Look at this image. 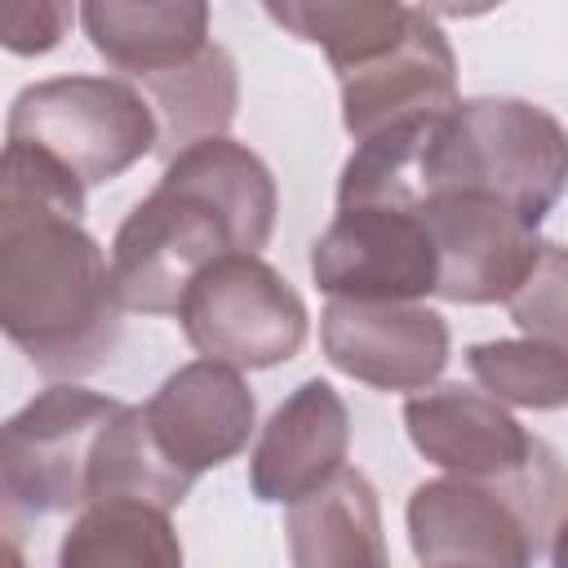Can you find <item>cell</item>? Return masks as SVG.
<instances>
[{
  "mask_svg": "<svg viewBox=\"0 0 568 568\" xmlns=\"http://www.w3.org/2000/svg\"><path fill=\"white\" fill-rule=\"evenodd\" d=\"M9 568H22V559H18V546H9Z\"/></svg>",
  "mask_w": 568,
  "mask_h": 568,
  "instance_id": "obj_25",
  "label": "cell"
},
{
  "mask_svg": "<svg viewBox=\"0 0 568 568\" xmlns=\"http://www.w3.org/2000/svg\"><path fill=\"white\" fill-rule=\"evenodd\" d=\"M550 564H555V568H568V515L559 519V528H555V537H550Z\"/></svg>",
  "mask_w": 568,
  "mask_h": 568,
  "instance_id": "obj_24",
  "label": "cell"
},
{
  "mask_svg": "<svg viewBox=\"0 0 568 568\" xmlns=\"http://www.w3.org/2000/svg\"><path fill=\"white\" fill-rule=\"evenodd\" d=\"M71 22L67 4H49V0H9L0 4V40L13 53H44L62 40V27Z\"/></svg>",
  "mask_w": 568,
  "mask_h": 568,
  "instance_id": "obj_23",
  "label": "cell"
},
{
  "mask_svg": "<svg viewBox=\"0 0 568 568\" xmlns=\"http://www.w3.org/2000/svg\"><path fill=\"white\" fill-rule=\"evenodd\" d=\"M195 479H186L151 439L142 404L129 408L102 430L98 453H93V475H89V501H111V497H129V501H146L160 510H173Z\"/></svg>",
  "mask_w": 568,
  "mask_h": 568,
  "instance_id": "obj_19",
  "label": "cell"
},
{
  "mask_svg": "<svg viewBox=\"0 0 568 568\" xmlns=\"http://www.w3.org/2000/svg\"><path fill=\"white\" fill-rule=\"evenodd\" d=\"M124 413L120 399L49 386L0 435V493L9 515H62L89 506V475L102 430Z\"/></svg>",
  "mask_w": 568,
  "mask_h": 568,
  "instance_id": "obj_6",
  "label": "cell"
},
{
  "mask_svg": "<svg viewBox=\"0 0 568 568\" xmlns=\"http://www.w3.org/2000/svg\"><path fill=\"white\" fill-rule=\"evenodd\" d=\"M311 275L333 302H417L439 288V253L422 213L359 204L315 240Z\"/></svg>",
  "mask_w": 568,
  "mask_h": 568,
  "instance_id": "obj_8",
  "label": "cell"
},
{
  "mask_svg": "<svg viewBox=\"0 0 568 568\" xmlns=\"http://www.w3.org/2000/svg\"><path fill=\"white\" fill-rule=\"evenodd\" d=\"M337 80H342V124L355 142H364L399 120L439 115V111L457 106L453 49H448L444 31L422 9L413 13L408 36L390 53H382L355 71H342Z\"/></svg>",
  "mask_w": 568,
  "mask_h": 568,
  "instance_id": "obj_13",
  "label": "cell"
},
{
  "mask_svg": "<svg viewBox=\"0 0 568 568\" xmlns=\"http://www.w3.org/2000/svg\"><path fill=\"white\" fill-rule=\"evenodd\" d=\"M404 422L426 462L444 466L448 475L479 479V484L515 475L541 444L506 413V404H497L488 390H475L462 382L426 386V390L408 395Z\"/></svg>",
  "mask_w": 568,
  "mask_h": 568,
  "instance_id": "obj_12",
  "label": "cell"
},
{
  "mask_svg": "<svg viewBox=\"0 0 568 568\" xmlns=\"http://www.w3.org/2000/svg\"><path fill=\"white\" fill-rule=\"evenodd\" d=\"M568 510V470L541 439L537 453L506 479L479 484L444 475L417 484L408 497V537L417 559L479 564V568H532L537 550L555 537Z\"/></svg>",
  "mask_w": 568,
  "mask_h": 568,
  "instance_id": "obj_3",
  "label": "cell"
},
{
  "mask_svg": "<svg viewBox=\"0 0 568 568\" xmlns=\"http://www.w3.org/2000/svg\"><path fill=\"white\" fill-rule=\"evenodd\" d=\"M324 355L373 390H426L448 364V324L417 302H328Z\"/></svg>",
  "mask_w": 568,
  "mask_h": 568,
  "instance_id": "obj_10",
  "label": "cell"
},
{
  "mask_svg": "<svg viewBox=\"0 0 568 568\" xmlns=\"http://www.w3.org/2000/svg\"><path fill=\"white\" fill-rule=\"evenodd\" d=\"M466 364L497 404L519 408H564L568 404V346L515 337V342H479L466 351Z\"/></svg>",
  "mask_w": 568,
  "mask_h": 568,
  "instance_id": "obj_21",
  "label": "cell"
},
{
  "mask_svg": "<svg viewBox=\"0 0 568 568\" xmlns=\"http://www.w3.org/2000/svg\"><path fill=\"white\" fill-rule=\"evenodd\" d=\"M346 448H351L346 404L328 382L311 377L262 426L257 448L248 457V484L262 501L293 506L342 470Z\"/></svg>",
  "mask_w": 568,
  "mask_h": 568,
  "instance_id": "obj_14",
  "label": "cell"
},
{
  "mask_svg": "<svg viewBox=\"0 0 568 568\" xmlns=\"http://www.w3.org/2000/svg\"><path fill=\"white\" fill-rule=\"evenodd\" d=\"M9 142L44 151L84 186H98L133 169L160 142V120L129 80L58 75L18 93Z\"/></svg>",
  "mask_w": 568,
  "mask_h": 568,
  "instance_id": "obj_5",
  "label": "cell"
},
{
  "mask_svg": "<svg viewBox=\"0 0 568 568\" xmlns=\"http://www.w3.org/2000/svg\"><path fill=\"white\" fill-rule=\"evenodd\" d=\"M266 13L288 27L297 40H311L328 53L333 71H355L382 53H390L408 27H413V13L408 4H266Z\"/></svg>",
  "mask_w": 568,
  "mask_h": 568,
  "instance_id": "obj_20",
  "label": "cell"
},
{
  "mask_svg": "<svg viewBox=\"0 0 568 568\" xmlns=\"http://www.w3.org/2000/svg\"><path fill=\"white\" fill-rule=\"evenodd\" d=\"M430 568H479V564H430Z\"/></svg>",
  "mask_w": 568,
  "mask_h": 568,
  "instance_id": "obj_26",
  "label": "cell"
},
{
  "mask_svg": "<svg viewBox=\"0 0 568 568\" xmlns=\"http://www.w3.org/2000/svg\"><path fill=\"white\" fill-rule=\"evenodd\" d=\"M275 226L271 169L240 142L204 138L164 164L160 186L124 217L111 244V284L124 311L178 315L186 288L231 253H257Z\"/></svg>",
  "mask_w": 568,
  "mask_h": 568,
  "instance_id": "obj_1",
  "label": "cell"
},
{
  "mask_svg": "<svg viewBox=\"0 0 568 568\" xmlns=\"http://www.w3.org/2000/svg\"><path fill=\"white\" fill-rule=\"evenodd\" d=\"M293 568H390L373 484L342 466L328 484L288 506Z\"/></svg>",
  "mask_w": 568,
  "mask_h": 568,
  "instance_id": "obj_15",
  "label": "cell"
},
{
  "mask_svg": "<svg viewBox=\"0 0 568 568\" xmlns=\"http://www.w3.org/2000/svg\"><path fill=\"white\" fill-rule=\"evenodd\" d=\"M111 262L80 213L0 191V324L49 377L98 368L120 337Z\"/></svg>",
  "mask_w": 568,
  "mask_h": 568,
  "instance_id": "obj_2",
  "label": "cell"
},
{
  "mask_svg": "<svg viewBox=\"0 0 568 568\" xmlns=\"http://www.w3.org/2000/svg\"><path fill=\"white\" fill-rule=\"evenodd\" d=\"M439 253V297L448 302H506L532 271L546 240L515 204L484 191H448L422 204Z\"/></svg>",
  "mask_w": 568,
  "mask_h": 568,
  "instance_id": "obj_9",
  "label": "cell"
},
{
  "mask_svg": "<svg viewBox=\"0 0 568 568\" xmlns=\"http://www.w3.org/2000/svg\"><path fill=\"white\" fill-rule=\"evenodd\" d=\"M142 84L155 102L160 151L169 160L204 138H222V129L235 115V62L217 44H209L191 62H182L164 75H151Z\"/></svg>",
  "mask_w": 568,
  "mask_h": 568,
  "instance_id": "obj_18",
  "label": "cell"
},
{
  "mask_svg": "<svg viewBox=\"0 0 568 568\" xmlns=\"http://www.w3.org/2000/svg\"><path fill=\"white\" fill-rule=\"evenodd\" d=\"M186 342L226 368H271L306 342V306L297 288L257 253L213 262L178 306Z\"/></svg>",
  "mask_w": 568,
  "mask_h": 568,
  "instance_id": "obj_7",
  "label": "cell"
},
{
  "mask_svg": "<svg viewBox=\"0 0 568 568\" xmlns=\"http://www.w3.org/2000/svg\"><path fill=\"white\" fill-rule=\"evenodd\" d=\"M568 186V129L519 98H470L435 115L422 146V204L484 191L541 222ZM422 213V209H417Z\"/></svg>",
  "mask_w": 568,
  "mask_h": 568,
  "instance_id": "obj_4",
  "label": "cell"
},
{
  "mask_svg": "<svg viewBox=\"0 0 568 568\" xmlns=\"http://www.w3.org/2000/svg\"><path fill=\"white\" fill-rule=\"evenodd\" d=\"M146 430L160 453L186 475H204L235 457L253 435V390L240 368L195 359L164 377V386L142 404Z\"/></svg>",
  "mask_w": 568,
  "mask_h": 568,
  "instance_id": "obj_11",
  "label": "cell"
},
{
  "mask_svg": "<svg viewBox=\"0 0 568 568\" xmlns=\"http://www.w3.org/2000/svg\"><path fill=\"white\" fill-rule=\"evenodd\" d=\"M58 568H182L169 510L111 497L89 501L58 546Z\"/></svg>",
  "mask_w": 568,
  "mask_h": 568,
  "instance_id": "obj_17",
  "label": "cell"
},
{
  "mask_svg": "<svg viewBox=\"0 0 568 568\" xmlns=\"http://www.w3.org/2000/svg\"><path fill=\"white\" fill-rule=\"evenodd\" d=\"M80 22L93 40V49L138 75H164L195 53L209 49V9L204 4H120V0H93L80 9Z\"/></svg>",
  "mask_w": 568,
  "mask_h": 568,
  "instance_id": "obj_16",
  "label": "cell"
},
{
  "mask_svg": "<svg viewBox=\"0 0 568 568\" xmlns=\"http://www.w3.org/2000/svg\"><path fill=\"white\" fill-rule=\"evenodd\" d=\"M506 306L528 337L568 346V248L541 244L528 280L506 297Z\"/></svg>",
  "mask_w": 568,
  "mask_h": 568,
  "instance_id": "obj_22",
  "label": "cell"
}]
</instances>
